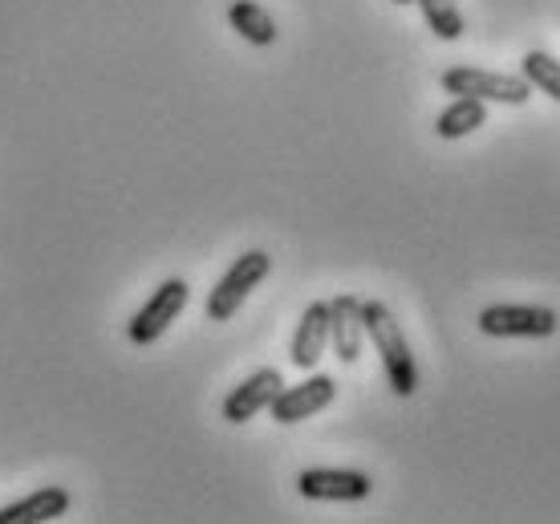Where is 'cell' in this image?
Masks as SVG:
<instances>
[{
  "label": "cell",
  "instance_id": "cell-14",
  "mask_svg": "<svg viewBox=\"0 0 560 524\" xmlns=\"http://www.w3.org/2000/svg\"><path fill=\"white\" fill-rule=\"evenodd\" d=\"M520 78L528 85H536L540 94H548L552 102H560V61L545 49H528L520 57Z\"/></svg>",
  "mask_w": 560,
  "mask_h": 524
},
{
  "label": "cell",
  "instance_id": "cell-10",
  "mask_svg": "<svg viewBox=\"0 0 560 524\" xmlns=\"http://www.w3.org/2000/svg\"><path fill=\"white\" fill-rule=\"evenodd\" d=\"M325 346H329V301H313L301 322H296L293 346H289V362L296 370H313L325 358Z\"/></svg>",
  "mask_w": 560,
  "mask_h": 524
},
{
  "label": "cell",
  "instance_id": "cell-6",
  "mask_svg": "<svg viewBox=\"0 0 560 524\" xmlns=\"http://www.w3.org/2000/svg\"><path fill=\"white\" fill-rule=\"evenodd\" d=\"M334 398H337L334 379H329V374H313V379H305V383H296V386H280V395L268 403V411H272L277 423L293 427V423L313 419L317 411H325Z\"/></svg>",
  "mask_w": 560,
  "mask_h": 524
},
{
  "label": "cell",
  "instance_id": "cell-12",
  "mask_svg": "<svg viewBox=\"0 0 560 524\" xmlns=\"http://www.w3.org/2000/svg\"><path fill=\"white\" fill-rule=\"evenodd\" d=\"M228 25L236 28L248 45H256V49H268V45H277V37H280L277 21H272L256 0H232V4H228Z\"/></svg>",
  "mask_w": 560,
  "mask_h": 524
},
{
  "label": "cell",
  "instance_id": "cell-11",
  "mask_svg": "<svg viewBox=\"0 0 560 524\" xmlns=\"http://www.w3.org/2000/svg\"><path fill=\"white\" fill-rule=\"evenodd\" d=\"M70 509V492L61 484H45L33 497L16 500L9 509H0V524H42V521H57Z\"/></svg>",
  "mask_w": 560,
  "mask_h": 524
},
{
  "label": "cell",
  "instance_id": "cell-15",
  "mask_svg": "<svg viewBox=\"0 0 560 524\" xmlns=\"http://www.w3.org/2000/svg\"><path fill=\"white\" fill-rule=\"evenodd\" d=\"M422 16H427V25L434 28V37L439 42H459L463 37V13L455 0H419Z\"/></svg>",
  "mask_w": 560,
  "mask_h": 524
},
{
  "label": "cell",
  "instance_id": "cell-16",
  "mask_svg": "<svg viewBox=\"0 0 560 524\" xmlns=\"http://www.w3.org/2000/svg\"><path fill=\"white\" fill-rule=\"evenodd\" d=\"M394 4H415V0H394Z\"/></svg>",
  "mask_w": 560,
  "mask_h": 524
},
{
  "label": "cell",
  "instance_id": "cell-7",
  "mask_svg": "<svg viewBox=\"0 0 560 524\" xmlns=\"http://www.w3.org/2000/svg\"><path fill=\"white\" fill-rule=\"evenodd\" d=\"M374 480L365 471L353 468H305L296 476V492L305 500H341V504H353V500L370 497Z\"/></svg>",
  "mask_w": 560,
  "mask_h": 524
},
{
  "label": "cell",
  "instance_id": "cell-2",
  "mask_svg": "<svg viewBox=\"0 0 560 524\" xmlns=\"http://www.w3.org/2000/svg\"><path fill=\"white\" fill-rule=\"evenodd\" d=\"M268 272H272V256L265 248H253V253H244L232 260V269L215 281V289L208 293V322H228V317H236L240 305L253 298V289L265 281Z\"/></svg>",
  "mask_w": 560,
  "mask_h": 524
},
{
  "label": "cell",
  "instance_id": "cell-8",
  "mask_svg": "<svg viewBox=\"0 0 560 524\" xmlns=\"http://www.w3.org/2000/svg\"><path fill=\"white\" fill-rule=\"evenodd\" d=\"M329 346L341 366H353L362 358L365 346V326H362V301L353 293H337L329 301Z\"/></svg>",
  "mask_w": 560,
  "mask_h": 524
},
{
  "label": "cell",
  "instance_id": "cell-13",
  "mask_svg": "<svg viewBox=\"0 0 560 524\" xmlns=\"http://www.w3.org/2000/svg\"><path fill=\"white\" fill-rule=\"evenodd\" d=\"M483 123H488V106H483V102L479 98H455L447 110L434 118V135L455 142V139H467V135L479 130Z\"/></svg>",
  "mask_w": 560,
  "mask_h": 524
},
{
  "label": "cell",
  "instance_id": "cell-5",
  "mask_svg": "<svg viewBox=\"0 0 560 524\" xmlns=\"http://www.w3.org/2000/svg\"><path fill=\"white\" fill-rule=\"evenodd\" d=\"M557 326L548 305H488L479 313V334L488 338H552Z\"/></svg>",
  "mask_w": 560,
  "mask_h": 524
},
{
  "label": "cell",
  "instance_id": "cell-9",
  "mask_svg": "<svg viewBox=\"0 0 560 524\" xmlns=\"http://www.w3.org/2000/svg\"><path fill=\"white\" fill-rule=\"evenodd\" d=\"M280 386H284V379H280V370H272V366L248 374V379L224 398V419L228 423H248V419H256L260 411H268V403L280 395Z\"/></svg>",
  "mask_w": 560,
  "mask_h": 524
},
{
  "label": "cell",
  "instance_id": "cell-3",
  "mask_svg": "<svg viewBox=\"0 0 560 524\" xmlns=\"http://www.w3.org/2000/svg\"><path fill=\"white\" fill-rule=\"evenodd\" d=\"M443 90L455 98H479V102H504V106H524L533 98V85L520 73H491L479 66H451L443 78Z\"/></svg>",
  "mask_w": 560,
  "mask_h": 524
},
{
  "label": "cell",
  "instance_id": "cell-4",
  "mask_svg": "<svg viewBox=\"0 0 560 524\" xmlns=\"http://www.w3.org/2000/svg\"><path fill=\"white\" fill-rule=\"evenodd\" d=\"M187 298H191V289H187V281H179V277H171V281L159 284L151 298H147V305L127 322L130 346H151V341L163 338L171 329V322L183 313Z\"/></svg>",
  "mask_w": 560,
  "mask_h": 524
},
{
  "label": "cell",
  "instance_id": "cell-1",
  "mask_svg": "<svg viewBox=\"0 0 560 524\" xmlns=\"http://www.w3.org/2000/svg\"><path fill=\"white\" fill-rule=\"evenodd\" d=\"M362 326H365V338L374 341V350H378L390 391L398 398H410L419 391V362H415L407 338H402L398 317L382 301H362Z\"/></svg>",
  "mask_w": 560,
  "mask_h": 524
}]
</instances>
